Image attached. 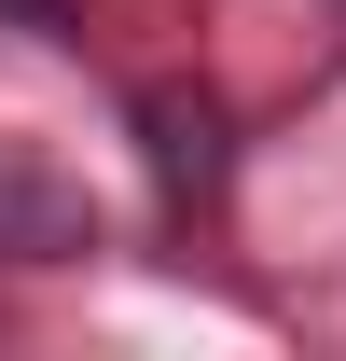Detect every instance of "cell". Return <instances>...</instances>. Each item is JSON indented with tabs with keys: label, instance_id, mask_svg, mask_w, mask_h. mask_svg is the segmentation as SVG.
Here are the masks:
<instances>
[{
	"label": "cell",
	"instance_id": "cell-3",
	"mask_svg": "<svg viewBox=\"0 0 346 361\" xmlns=\"http://www.w3.org/2000/svg\"><path fill=\"white\" fill-rule=\"evenodd\" d=\"M14 14H28V28H70V0H14Z\"/></svg>",
	"mask_w": 346,
	"mask_h": 361
},
{
	"label": "cell",
	"instance_id": "cell-2",
	"mask_svg": "<svg viewBox=\"0 0 346 361\" xmlns=\"http://www.w3.org/2000/svg\"><path fill=\"white\" fill-rule=\"evenodd\" d=\"M153 167H167L180 195H208V180H222V126H208V97H153Z\"/></svg>",
	"mask_w": 346,
	"mask_h": 361
},
{
	"label": "cell",
	"instance_id": "cell-1",
	"mask_svg": "<svg viewBox=\"0 0 346 361\" xmlns=\"http://www.w3.org/2000/svg\"><path fill=\"white\" fill-rule=\"evenodd\" d=\"M84 250H97L84 167H56L28 126H0V264H84Z\"/></svg>",
	"mask_w": 346,
	"mask_h": 361
}]
</instances>
